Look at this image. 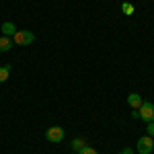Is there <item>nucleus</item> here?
I'll list each match as a JSON object with an SVG mask.
<instances>
[{
    "mask_svg": "<svg viewBox=\"0 0 154 154\" xmlns=\"http://www.w3.org/2000/svg\"><path fill=\"white\" fill-rule=\"evenodd\" d=\"M142 97L138 95V93H131V95H128V105L131 107V109H140V105H142Z\"/></svg>",
    "mask_w": 154,
    "mask_h": 154,
    "instance_id": "5",
    "label": "nucleus"
},
{
    "mask_svg": "<svg viewBox=\"0 0 154 154\" xmlns=\"http://www.w3.org/2000/svg\"><path fill=\"white\" fill-rule=\"evenodd\" d=\"M12 48V39L11 37H0V51H8V49Z\"/></svg>",
    "mask_w": 154,
    "mask_h": 154,
    "instance_id": "7",
    "label": "nucleus"
},
{
    "mask_svg": "<svg viewBox=\"0 0 154 154\" xmlns=\"http://www.w3.org/2000/svg\"><path fill=\"white\" fill-rule=\"evenodd\" d=\"M45 138H48L49 142H54V144H60L62 140H64V128H60V125L48 128V131H45Z\"/></svg>",
    "mask_w": 154,
    "mask_h": 154,
    "instance_id": "4",
    "label": "nucleus"
},
{
    "mask_svg": "<svg viewBox=\"0 0 154 154\" xmlns=\"http://www.w3.org/2000/svg\"><path fill=\"white\" fill-rule=\"evenodd\" d=\"M119 154H134V152H131V148H123V150H121Z\"/></svg>",
    "mask_w": 154,
    "mask_h": 154,
    "instance_id": "14",
    "label": "nucleus"
},
{
    "mask_svg": "<svg viewBox=\"0 0 154 154\" xmlns=\"http://www.w3.org/2000/svg\"><path fill=\"white\" fill-rule=\"evenodd\" d=\"M131 117H134V119H140V113H138V109H131Z\"/></svg>",
    "mask_w": 154,
    "mask_h": 154,
    "instance_id": "13",
    "label": "nucleus"
},
{
    "mask_svg": "<svg viewBox=\"0 0 154 154\" xmlns=\"http://www.w3.org/2000/svg\"><path fill=\"white\" fill-rule=\"evenodd\" d=\"M121 11H123V14L130 17V14L136 12V8H134V4H130V2H123V4H121Z\"/></svg>",
    "mask_w": 154,
    "mask_h": 154,
    "instance_id": "9",
    "label": "nucleus"
},
{
    "mask_svg": "<svg viewBox=\"0 0 154 154\" xmlns=\"http://www.w3.org/2000/svg\"><path fill=\"white\" fill-rule=\"evenodd\" d=\"M0 29H2V35H4V37H12L14 33H17V27H14L11 21L2 23V27H0Z\"/></svg>",
    "mask_w": 154,
    "mask_h": 154,
    "instance_id": "6",
    "label": "nucleus"
},
{
    "mask_svg": "<svg viewBox=\"0 0 154 154\" xmlns=\"http://www.w3.org/2000/svg\"><path fill=\"white\" fill-rule=\"evenodd\" d=\"M146 130H148V136L154 138V121H148V128H146Z\"/></svg>",
    "mask_w": 154,
    "mask_h": 154,
    "instance_id": "12",
    "label": "nucleus"
},
{
    "mask_svg": "<svg viewBox=\"0 0 154 154\" xmlns=\"http://www.w3.org/2000/svg\"><path fill=\"white\" fill-rule=\"evenodd\" d=\"M11 76V66H0V82H6Z\"/></svg>",
    "mask_w": 154,
    "mask_h": 154,
    "instance_id": "8",
    "label": "nucleus"
},
{
    "mask_svg": "<svg viewBox=\"0 0 154 154\" xmlns=\"http://www.w3.org/2000/svg\"><path fill=\"white\" fill-rule=\"evenodd\" d=\"M84 146V140H80V138H76V140H74V142H72V148H74V150H76V152H78V150H80V148H82Z\"/></svg>",
    "mask_w": 154,
    "mask_h": 154,
    "instance_id": "11",
    "label": "nucleus"
},
{
    "mask_svg": "<svg viewBox=\"0 0 154 154\" xmlns=\"http://www.w3.org/2000/svg\"><path fill=\"white\" fill-rule=\"evenodd\" d=\"M33 41H35V35L31 31H17L12 35V43H17V45H29Z\"/></svg>",
    "mask_w": 154,
    "mask_h": 154,
    "instance_id": "3",
    "label": "nucleus"
},
{
    "mask_svg": "<svg viewBox=\"0 0 154 154\" xmlns=\"http://www.w3.org/2000/svg\"><path fill=\"white\" fill-rule=\"evenodd\" d=\"M138 113H140V119L142 121H154V103H150V101H144L142 105H140V109H138Z\"/></svg>",
    "mask_w": 154,
    "mask_h": 154,
    "instance_id": "2",
    "label": "nucleus"
},
{
    "mask_svg": "<svg viewBox=\"0 0 154 154\" xmlns=\"http://www.w3.org/2000/svg\"><path fill=\"white\" fill-rule=\"evenodd\" d=\"M136 150L140 154H150L154 150V138H150L148 134L142 136V138L138 140V144H136Z\"/></svg>",
    "mask_w": 154,
    "mask_h": 154,
    "instance_id": "1",
    "label": "nucleus"
},
{
    "mask_svg": "<svg viewBox=\"0 0 154 154\" xmlns=\"http://www.w3.org/2000/svg\"><path fill=\"white\" fill-rule=\"evenodd\" d=\"M78 154H97V150H95V148H91V146H86V144H84L82 148L78 150Z\"/></svg>",
    "mask_w": 154,
    "mask_h": 154,
    "instance_id": "10",
    "label": "nucleus"
}]
</instances>
